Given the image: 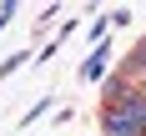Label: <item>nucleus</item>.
I'll return each instance as SVG.
<instances>
[{"instance_id":"1","label":"nucleus","mask_w":146,"mask_h":136,"mask_svg":"<svg viewBox=\"0 0 146 136\" xmlns=\"http://www.w3.org/2000/svg\"><path fill=\"white\" fill-rule=\"evenodd\" d=\"M101 131L106 136H146V121L136 111H126V106H106L101 111Z\"/></svg>"}]
</instances>
